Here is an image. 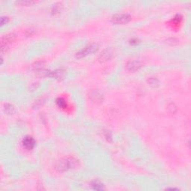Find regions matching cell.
I'll list each match as a JSON object with an SVG mask.
<instances>
[{
  "mask_svg": "<svg viewBox=\"0 0 191 191\" xmlns=\"http://www.w3.org/2000/svg\"><path fill=\"white\" fill-rule=\"evenodd\" d=\"M77 166V160L73 158H64L58 161L57 168L59 171H67V170L73 169Z\"/></svg>",
  "mask_w": 191,
  "mask_h": 191,
  "instance_id": "obj_1",
  "label": "cell"
},
{
  "mask_svg": "<svg viewBox=\"0 0 191 191\" xmlns=\"http://www.w3.org/2000/svg\"><path fill=\"white\" fill-rule=\"evenodd\" d=\"M98 49H99V46H98L97 44L92 43V44L88 45V46H86L83 50L79 51L78 53L76 54V57L78 58H82L83 57L88 55L94 53V52H96L98 50Z\"/></svg>",
  "mask_w": 191,
  "mask_h": 191,
  "instance_id": "obj_2",
  "label": "cell"
},
{
  "mask_svg": "<svg viewBox=\"0 0 191 191\" xmlns=\"http://www.w3.org/2000/svg\"><path fill=\"white\" fill-rule=\"evenodd\" d=\"M131 20V17L127 14H117L113 15L111 18V20L113 23L117 24V25H122V24H126L130 21Z\"/></svg>",
  "mask_w": 191,
  "mask_h": 191,
  "instance_id": "obj_3",
  "label": "cell"
},
{
  "mask_svg": "<svg viewBox=\"0 0 191 191\" xmlns=\"http://www.w3.org/2000/svg\"><path fill=\"white\" fill-rule=\"evenodd\" d=\"M15 39H16V36H15L14 34H8V35H5V37H3L2 39V45H1L2 52H3L4 49L7 48L10 43L14 42Z\"/></svg>",
  "mask_w": 191,
  "mask_h": 191,
  "instance_id": "obj_4",
  "label": "cell"
},
{
  "mask_svg": "<svg viewBox=\"0 0 191 191\" xmlns=\"http://www.w3.org/2000/svg\"><path fill=\"white\" fill-rule=\"evenodd\" d=\"M141 67V62L137 61V60H131V61L128 62L127 68L129 71L134 72L137 70Z\"/></svg>",
  "mask_w": 191,
  "mask_h": 191,
  "instance_id": "obj_5",
  "label": "cell"
},
{
  "mask_svg": "<svg viewBox=\"0 0 191 191\" xmlns=\"http://www.w3.org/2000/svg\"><path fill=\"white\" fill-rule=\"evenodd\" d=\"M23 146L28 149H31L35 147V141L31 137H27L23 140Z\"/></svg>",
  "mask_w": 191,
  "mask_h": 191,
  "instance_id": "obj_6",
  "label": "cell"
},
{
  "mask_svg": "<svg viewBox=\"0 0 191 191\" xmlns=\"http://www.w3.org/2000/svg\"><path fill=\"white\" fill-rule=\"evenodd\" d=\"M111 55H112V54H111V51L106 50L104 51L103 53L100 55L99 59L100 61H102V62L106 61V60H107L108 59H110V58H111Z\"/></svg>",
  "mask_w": 191,
  "mask_h": 191,
  "instance_id": "obj_7",
  "label": "cell"
},
{
  "mask_svg": "<svg viewBox=\"0 0 191 191\" xmlns=\"http://www.w3.org/2000/svg\"><path fill=\"white\" fill-rule=\"evenodd\" d=\"M5 111H6L7 113H11L14 112V106H13L12 105H10V104H7V105H5Z\"/></svg>",
  "mask_w": 191,
  "mask_h": 191,
  "instance_id": "obj_8",
  "label": "cell"
},
{
  "mask_svg": "<svg viewBox=\"0 0 191 191\" xmlns=\"http://www.w3.org/2000/svg\"><path fill=\"white\" fill-rule=\"evenodd\" d=\"M93 185L94 189H96V190H102L103 189V184L99 182H95Z\"/></svg>",
  "mask_w": 191,
  "mask_h": 191,
  "instance_id": "obj_9",
  "label": "cell"
},
{
  "mask_svg": "<svg viewBox=\"0 0 191 191\" xmlns=\"http://www.w3.org/2000/svg\"><path fill=\"white\" fill-rule=\"evenodd\" d=\"M158 82V81H157V79H150V81H149V84H150L151 85H154V86H155V85L158 83V82Z\"/></svg>",
  "mask_w": 191,
  "mask_h": 191,
  "instance_id": "obj_10",
  "label": "cell"
}]
</instances>
